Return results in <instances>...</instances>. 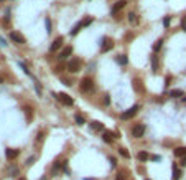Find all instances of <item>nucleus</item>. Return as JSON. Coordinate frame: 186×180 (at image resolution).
I'll use <instances>...</instances> for the list:
<instances>
[{
  "instance_id": "f257e3e1",
  "label": "nucleus",
  "mask_w": 186,
  "mask_h": 180,
  "mask_svg": "<svg viewBox=\"0 0 186 180\" xmlns=\"http://www.w3.org/2000/svg\"><path fill=\"white\" fill-rule=\"evenodd\" d=\"M54 98H58L59 101H61L63 104H66V106H73L74 104V101H73V98L68 96L66 93H59V94H53Z\"/></svg>"
},
{
  "instance_id": "f03ea898",
  "label": "nucleus",
  "mask_w": 186,
  "mask_h": 180,
  "mask_svg": "<svg viewBox=\"0 0 186 180\" xmlns=\"http://www.w3.org/2000/svg\"><path fill=\"white\" fill-rule=\"evenodd\" d=\"M138 109H140V106H138V104L132 106L130 109H127V111H124V113H122V119H130V117H133L137 113H138Z\"/></svg>"
},
{
  "instance_id": "7ed1b4c3",
  "label": "nucleus",
  "mask_w": 186,
  "mask_h": 180,
  "mask_svg": "<svg viewBox=\"0 0 186 180\" xmlns=\"http://www.w3.org/2000/svg\"><path fill=\"white\" fill-rule=\"evenodd\" d=\"M143 134H145V126L143 124H137V126H133V129H132V136L133 137L140 139Z\"/></svg>"
},
{
  "instance_id": "20e7f679",
  "label": "nucleus",
  "mask_w": 186,
  "mask_h": 180,
  "mask_svg": "<svg viewBox=\"0 0 186 180\" xmlns=\"http://www.w3.org/2000/svg\"><path fill=\"white\" fill-rule=\"evenodd\" d=\"M10 40H13V42L18 43V45H23V43H25V37L21 33H18V32H10Z\"/></svg>"
},
{
  "instance_id": "39448f33",
  "label": "nucleus",
  "mask_w": 186,
  "mask_h": 180,
  "mask_svg": "<svg viewBox=\"0 0 186 180\" xmlns=\"http://www.w3.org/2000/svg\"><path fill=\"white\" fill-rule=\"evenodd\" d=\"M79 65H81V61H79L78 58H73L68 61V70H69L71 73H76L79 70Z\"/></svg>"
},
{
  "instance_id": "423d86ee",
  "label": "nucleus",
  "mask_w": 186,
  "mask_h": 180,
  "mask_svg": "<svg viewBox=\"0 0 186 180\" xmlns=\"http://www.w3.org/2000/svg\"><path fill=\"white\" fill-rule=\"evenodd\" d=\"M112 48H114V42H112L110 38H105V40H102V46H100V50L105 53V51H110Z\"/></svg>"
},
{
  "instance_id": "0eeeda50",
  "label": "nucleus",
  "mask_w": 186,
  "mask_h": 180,
  "mask_svg": "<svg viewBox=\"0 0 186 180\" xmlns=\"http://www.w3.org/2000/svg\"><path fill=\"white\" fill-rule=\"evenodd\" d=\"M81 89H83L84 93L91 91V89H92V80H91V78H84L83 83H81Z\"/></svg>"
},
{
  "instance_id": "6e6552de",
  "label": "nucleus",
  "mask_w": 186,
  "mask_h": 180,
  "mask_svg": "<svg viewBox=\"0 0 186 180\" xmlns=\"http://www.w3.org/2000/svg\"><path fill=\"white\" fill-rule=\"evenodd\" d=\"M61 45H63V37H58L53 43H51L50 51H56V50H59V48H61Z\"/></svg>"
},
{
  "instance_id": "1a4fd4ad",
  "label": "nucleus",
  "mask_w": 186,
  "mask_h": 180,
  "mask_svg": "<svg viewBox=\"0 0 186 180\" xmlns=\"http://www.w3.org/2000/svg\"><path fill=\"white\" fill-rule=\"evenodd\" d=\"M125 5H127V2H125V0H119V2H115V5H114V9H112V13H117L120 9H124Z\"/></svg>"
},
{
  "instance_id": "9d476101",
  "label": "nucleus",
  "mask_w": 186,
  "mask_h": 180,
  "mask_svg": "<svg viewBox=\"0 0 186 180\" xmlns=\"http://www.w3.org/2000/svg\"><path fill=\"white\" fill-rule=\"evenodd\" d=\"M91 129L92 131H104V124L99 121H92L91 122Z\"/></svg>"
},
{
  "instance_id": "9b49d317",
  "label": "nucleus",
  "mask_w": 186,
  "mask_h": 180,
  "mask_svg": "<svg viewBox=\"0 0 186 180\" xmlns=\"http://www.w3.org/2000/svg\"><path fill=\"white\" fill-rule=\"evenodd\" d=\"M5 155H7V159L9 160H12V159H15L18 155V151H13V149H7L5 151Z\"/></svg>"
},
{
  "instance_id": "f8f14e48",
  "label": "nucleus",
  "mask_w": 186,
  "mask_h": 180,
  "mask_svg": "<svg viewBox=\"0 0 186 180\" xmlns=\"http://www.w3.org/2000/svg\"><path fill=\"white\" fill-rule=\"evenodd\" d=\"M71 53H73V46H66V48H64V50L61 51V55H59V58H61V60H64L66 56H69Z\"/></svg>"
},
{
  "instance_id": "ddd939ff",
  "label": "nucleus",
  "mask_w": 186,
  "mask_h": 180,
  "mask_svg": "<svg viewBox=\"0 0 186 180\" xmlns=\"http://www.w3.org/2000/svg\"><path fill=\"white\" fill-rule=\"evenodd\" d=\"M115 61H117L119 65H122V66H125V65L128 63V58L125 56V55H119V56L115 58Z\"/></svg>"
},
{
  "instance_id": "4468645a",
  "label": "nucleus",
  "mask_w": 186,
  "mask_h": 180,
  "mask_svg": "<svg viewBox=\"0 0 186 180\" xmlns=\"http://www.w3.org/2000/svg\"><path fill=\"white\" fill-rule=\"evenodd\" d=\"M175 155L176 157H186V147H176L175 149Z\"/></svg>"
},
{
  "instance_id": "2eb2a0df",
  "label": "nucleus",
  "mask_w": 186,
  "mask_h": 180,
  "mask_svg": "<svg viewBox=\"0 0 186 180\" xmlns=\"http://www.w3.org/2000/svg\"><path fill=\"white\" fill-rule=\"evenodd\" d=\"M102 139H104V142L110 144V142H112V139H114V134H112V132H109V131H105V132L102 134Z\"/></svg>"
},
{
  "instance_id": "dca6fc26",
  "label": "nucleus",
  "mask_w": 186,
  "mask_h": 180,
  "mask_svg": "<svg viewBox=\"0 0 186 180\" xmlns=\"http://www.w3.org/2000/svg\"><path fill=\"white\" fill-rule=\"evenodd\" d=\"M170 96L171 98H181V96H185V93H183L181 89H171V91H170Z\"/></svg>"
},
{
  "instance_id": "f3484780",
  "label": "nucleus",
  "mask_w": 186,
  "mask_h": 180,
  "mask_svg": "<svg viewBox=\"0 0 186 180\" xmlns=\"http://www.w3.org/2000/svg\"><path fill=\"white\" fill-rule=\"evenodd\" d=\"M137 157H138V160H140V162H147V160L150 159V155L147 154V152H143V151L138 152V155H137Z\"/></svg>"
},
{
  "instance_id": "a211bd4d",
  "label": "nucleus",
  "mask_w": 186,
  "mask_h": 180,
  "mask_svg": "<svg viewBox=\"0 0 186 180\" xmlns=\"http://www.w3.org/2000/svg\"><path fill=\"white\" fill-rule=\"evenodd\" d=\"M152 71L153 73L158 71V58L157 56H152Z\"/></svg>"
},
{
  "instance_id": "6ab92c4d",
  "label": "nucleus",
  "mask_w": 186,
  "mask_h": 180,
  "mask_svg": "<svg viewBox=\"0 0 186 180\" xmlns=\"http://www.w3.org/2000/svg\"><path fill=\"white\" fill-rule=\"evenodd\" d=\"M74 121H76V124H78V126H83V124H86V119H84L81 114H76V116H74Z\"/></svg>"
},
{
  "instance_id": "aec40b11",
  "label": "nucleus",
  "mask_w": 186,
  "mask_h": 180,
  "mask_svg": "<svg viewBox=\"0 0 186 180\" xmlns=\"http://www.w3.org/2000/svg\"><path fill=\"white\" fill-rule=\"evenodd\" d=\"M128 22H130V23H133V25H137V23H138V18H137L135 13H128Z\"/></svg>"
},
{
  "instance_id": "412c9836",
  "label": "nucleus",
  "mask_w": 186,
  "mask_h": 180,
  "mask_svg": "<svg viewBox=\"0 0 186 180\" xmlns=\"http://www.w3.org/2000/svg\"><path fill=\"white\" fill-rule=\"evenodd\" d=\"M81 28H83V23H78V25H74V28L71 30V35H73V37H74V35H78Z\"/></svg>"
},
{
  "instance_id": "4be33fe9",
  "label": "nucleus",
  "mask_w": 186,
  "mask_h": 180,
  "mask_svg": "<svg viewBox=\"0 0 186 180\" xmlns=\"http://www.w3.org/2000/svg\"><path fill=\"white\" fill-rule=\"evenodd\" d=\"M119 152H120V155H122L124 159H130V154H128L127 149H124V147H122V149H119Z\"/></svg>"
},
{
  "instance_id": "5701e85b",
  "label": "nucleus",
  "mask_w": 186,
  "mask_h": 180,
  "mask_svg": "<svg viewBox=\"0 0 186 180\" xmlns=\"http://www.w3.org/2000/svg\"><path fill=\"white\" fill-rule=\"evenodd\" d=\"M92 22H94V18L92 17H87V18H84L83 22H81V23H83V27H89L92 23Z\"/></svg>"
},
{
  "instance_id": "b1692460",
  "label": "nucleus",
  "mask_w": 186,
  "mask_h": 180,
  "mask_svg": "<svg viewBox=\"0 0 186 180\" xmlns=\"http://www.w3.org/2000/svg\"><path fill=\"white\" fill-rule=\"evenodd\" d=\"M173 177H175V180H178L180 177H181V172L178 170V167H176V165H173Z\"/></svg>"
},
{
  "instance_id": "393cba45",
  "label": "nucleus",
  "mask_w": 186,
  "mask_h": 180,
  "mask_svg": "<svg viewBox=\"0 0 186 180\" xmlns=\"http://www.w3.org/2000/svg\"><path fill=\"white\" fill-rule=\"evenodd\" d=\"M45 25H46V33H51V20L50 18H45Z\"/></svg>"
},
{
  "instance_id": "a878e982",
  "label": "nucleus",
  "mask_w": 186,
  "mask_h": 180,
  "mask_svg": "<svg viewBox=\"0 0 186 180\" xmlns=\"http://www.w3.org/2000/svg\"><path fill=\"white\" fill-rule=\"evenodd\" d=\"M161 45H163V40H158V42L153 43V51H158L161 48Z\"/></svg>"
},
{
  "instance_id": "bb28decb",
  "label": "nucleus",
  "mask_w": 186,
  "mask_h": 180,
  "mask_svg": "<svg viewBox=\"0 0 186 180\" xmlns=\"http://www.w3.org/2000/svg\"><path fill=\"white\" fill-rule=\"evenodd\" d=\"M150 159H152L153 162H160V160H161V157H160V155H152Z\"/></svg>"
},
{
  "instance_id": "cd10ccee",
  "label": "nucleus",
  "mask_w": 186,
  "mask_h": 180,
  "mask_svg": "<svg viewBox=\"0 0 186 180\" xmlns=\"http://www.w3.org/2000/svg\"><path fill=\"white\" fill-rule=\"evenodd\" d=\"M163 25H165V28H168V27H170V17H165V20H163Z\"/></svg>"
},
{
  "instance_id": "c85d7f7f",
  "label": "nucleus",
  "mask_w": 186,
  "mask_h": 180,
  "mask_svg": "<svg viewBox=\"0 0 186 180\" xmlns=\"http://www.w3.org/2000/svg\"><path fill=\"white\" fill-rule=\"evenodd\" d=\"M104 103H105V104H110V96H109V94L104 96Z\"/></svg>"
},
{
  "instance_id": "c756f323",
  "label": "nucleus",
  "mask_w": 186,
  "mask_h": 180,
  "mask_svg": "<svg viewBox=\"0 0 186 180\" xmlns=\"http://www.w3.org/2000/svg\"><path fill=\"white\" fill-rule=\"evenodd\" d=\"M20 66L23 68V71H25L26 75H31V73H30V70H28V68H26V66H25V65H23V63H20Z\"/></svg>"
},
{
  "instance_id": "7c9ffc66",
  "label": "nucleus",
  "mask_w": 186,
  "mask_h": 180,
  "mask_svg": "<svg viewBox=\"0 0 186 180\" xmlns=\"http://www.w3.org/2000/svg\"><path fill=\"white\" fill-rule=\"evenodd\" d=\"M181 28H183V30H185V32H186V17L183 18V20H181Z\"/></svg>"
},
{
  "instance_id": "2f4dec72",
  "label": "nucleus",
  "mask_w": 186,
  "mask_h": 180,
  "mask_svg": "<svg viewBox=\"0 0 186 180\" xmlns=\"http://www.w3.org/2000/svg\"><path fill=\"white\" fill-rule=\"evenodd\" d=\"M35 160H36L35 157H30V159H28V162H26V164H28V165H33V164H35Z\"/></svg>"
},
{
  "instance_id": "473e14b6",
  "label": "nucleus",
  "mask_w": 186,
  "mask_h": 180,
  "mask_svg": "<svg viewBox=\"0 0 186 180\" xmlns=\"http://www.w3.org/2000/svg\"><path fill=\"white\" fill-rule=\"evenodd\" d=\"M170 81H171V80H170V76H166V80H165V88H168V86H170Z\"/></svg>"
},
{
  "instance_id": "72a5a7b5",
  "label": "nucleus",
  "mask_w": 186,
  "mask_h": 180,
  "mask_svg": "<svg viewBox=\"0 0 186 180\" xmlns=\"http://www.w3.org/2000/svg\"><path fill=\"white\" fill-rule=\"evenodd\" d=\"M35 88H36V93H41V86H40V84H36Z\"/></svg>"
},
{
  "instance_id": "f704fd0d",
  "label": "nucleus",
  "mask_w": 186,
  "mask_h": 180,
  "mask_svg": "<svg viewBox=\"0 0 186 180\" xmlns=\"http://www.w3.org/2000/svg\"><path fill=\"white\" fill-rule=\"evenodd\" d=\"M181 165H186V157H183V159H181Z\"/></svg>"
},
{
  "instance_id": "c9c22d12",
  "label": "nucleus",
  "mask_w": 186,
  "mask_h": 180,
  "mask_svg": "<svg viewBox=\"0 0 186 180\" xmlns=\"http://www.w3.org/2000/svg\"><path fill=\"white\" fill-rule=\"evenodd\" d=\"M2 83H4V78H2V76H0V84H2Z\"/></svg>"
},
{
  "instance_id": "e433bc0d",
  "label": "nucleus",
  "mask_w": 186,
  "mask_h": 180,
  "mask_svg": "<svg viewBox=\"0 0 186 180\" xmlns=\"http://www.w3.org/2000/svg\"><path fill=\"white\" fill-rule=\"evenodd\" d=\"M18 180H26V179H25V177H20V179H18Z\"/></svg>"
},
{
  "instance_id": "4c0bfd02",
  "label": "nucleus",
  "mask_w": 186,
  "mask_h": 180,
  "mask_svg": "<svg viewBox=\"0 0 186 180\" xmlns=\"http://www.w3.org/2000/svg\"><path fill=\"white\" fill-rule=\"evenodd\" d=\"M84 180H95V179H84Z\"/></svg>"
},
{
  "instance_id": "58836bf2",
  "label": "nucleus",
  "mask_w": 186,
  "mask_h": 180,
  "mask_svg": "<svg viewBox=\"0 0 186 180\" xmlns=\"http://www.w3.org/2000/svg\"><path fill=\"white\" fill-rule=\"evenodd\" d=\"M185 99H186V98H185Z\"/></svg>"
}]
</instances>
